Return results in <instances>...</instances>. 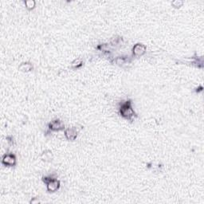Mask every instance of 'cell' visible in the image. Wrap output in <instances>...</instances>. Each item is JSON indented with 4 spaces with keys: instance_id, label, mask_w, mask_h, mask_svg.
Wrapping results in <instances>:
<instances>
[{
    "instance_id": "cell-1",
    "label": "cell",
    "mask_w": 204,
    "mask_h": 204,
    "mask_svg": "<svg viewBox=\"0 0 204 204\" xmlns=\"http://www.w3.org/2000/svg\"><path fill=\"white\" fill-rule=\"evenodd\" d=\"M119 113L122 117L130 121H132L137 116L132 108V102L131 100H125L120 103L119 107Z\"/></svg>"
},
{
    "instance_id": "cell-2",
    "label": "cell",
    "mask_w": 204,
    "mask_h": 204,
    "mask_svg": "<svg viewBox=\"0 0 204 204\" xmlns=\"http://www.w3.org/2000/svg\"><path fill=\"white\" fill-rule=\"evenodd\" d=\"M42 181L46 183L47 191L49 192H50V193L57 191L58 189L60 188V180L54 179V178L47 177V176H46V177L42 178Z\"/></svg>"
},
{
    "instance_id": "cell-3",
    "label": "cell",
    "mask_w": 204,
    "mask_h": 204,
    "mask_svg": "<svg viewBox=\"0 0 204 204\" xmlns=\"http://www.w3.org/2000/svg\"><path fill=\"white\" fill-rule=\"evenodd\" d=\"M3 165L6 167H14L17 164V158L15 155L11 152L5 153L2 158Z\"/></svg>"
},
{
    "instance_id": "cell-4",
    "label": "cell",
    "mask_w": 204,
    "mask_h": 204,
    "mask_svg": "<svg viewBox=\"0 0 204 204\" xmlns=\"http://www.w3.org/2000/svg\"><path fill=\"white\" fill-rule=\"evenodd\" d=\"M146 51L147 47L145 45L142 43H136L132 47V55L136 58H140L146 53Z\"/></svg>"
},
{
    "instance_id": "cell-5",
    "label": "cell",
    "mask_w": 204,
    "mask_h": 204,
    "mask_svg": "<svg viewBox=\"0 0 204 204\" xmlns=\"http://www.w3.org/2000/svg\"><path fill=\"white\" fill-rule=\"evenodd\" d=\"M48 128L50 131H54V132H58V131H62L65 129V124L62 121V120L56 119L54 120L53 121H51L48 125Z\"/></svg>"
},
{
    "instance_id": "cell-6",
    "label": "cell",
    "mask_w": 204,
    "mask_h": 204,
    "mask_svg": "<svg viewBox=\"0 0 204 204\" xmlns=\"http://www.w3.org/2000/svg\"><path fill=\"white\" fill-rule=\"evenodd\" d=\"M65 136L68 140L74 141L75 140L76 138L78 137V130L77 129H75L74 127L73 128H68L65 130Z\"/></svg>"
},
{
    "instance_id": "cell-7",
    "label": "cell",
    "mask_w": 204,
    "mask_h": 204,
    "mask_svg": "<svg viewBox=\"0 0 204 204\" xmlns=\"http://www.w3.org/2000/svg\"><path fill=\"white\" fill-rule=\"evenodd\" d=\"M33 65H32L30 62H23V63L20 64L19 66H18V69H19L20 71H22V72L24 73L30 72V71L33 70Z\"/></svg>"
},
{
    "instance_id": "cell-8",
    "label": "cell",
    "mask_w": 204,
    "mask_h": 204,
    "mask_svg": "<svg viewBox=\"0 0 204 204\" xmlns=\"http://www.w3.org/2000/svg\"><path fill=\"white\" fill-rule=\"evenodd\" d=\"M129 62H130V59L129 58V57H118V58H116L115 59L116 64H117L119 65H122V66L124 65L129 64Z\"/></svg>"
},
{
    "instance_id": "cell-9",
    "label": "cell",
    "mask_w": 204,
    "mask_h": 204,
    "mask_svg": "<svg viewBox=\"0 0 204 204\" xmlns=\"http://www.w3.org/2000/svg\"><path fill=\"white\" fill-rule=\"evenodd\" d=\"M42 159L45 161H50L53 160V154L52 151L49 150H46V151H43V153L42 154Z\"/></svg>"
},
{
    "instance_id": "cell-10",
    "label": "cell",
    "mask_w": 204,
    "mask_h": 204,
    "mask_svg": "<svg viewBox=\"0 0 204 204\" xmlns=\"http://www.w3.org/2000/svg\"><path fill=\"white\" fill-rule=\"evenodd\" d=\"M24 3L25 6H26V8L30 11V10H33L35 7L36 3L33 0H27V1H25Z\"/></svg>"
},
{
    "instance_id": "cell-11",
    "label": "cell",
    "mask_w": 204,
    "mask_h": 204,
    "mask_svg": "<svg viewBox=\"0 0 204 204\" xmlns=\"http://www.w3.org/2000/svg\"><path fill=\"white\" fill-rule=\"evenodd\" d=\"M82 60H81V58H78V59H75V60L72 62L71 66H72L73 68H74V69H78V68H80V67L82 65Z\"/></svg>"
},
{
    "instance_id": "cell-12",
    "label": "cell",
    "mask_w": 204,
    "mask_h": 204,
    "mask_svg": "<svg viewBox=\"0 0 204 204\" xmlns=\"http://www.w3.org/2000/svg\"><path fill=\"white\" fill-rule=\"evenodd\" d=\"M5 140L6 142L7 143V144L9 145V146H12V145H14V138L11 136V135H8V136H6L5 138Z\"/></svg>"
},
{
    "instance_id": "cell-13",
    "label": "cell",
    "mask_w": 204,
    "mask_h": 204,
    "mask_svg": "<svg viewBox=\"0 0 204 204\" xmlns=\"http://www.w3.org/2000/svg\"><path fill=\"white\" fill-rule=\"evenodd\" d=\"M183 4V1H180V0H176V1H173L171 3V5L175 7H180Z\"/></svg>"
}]
</instances>
